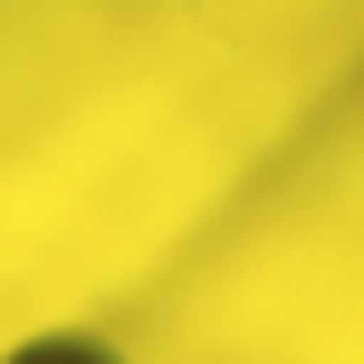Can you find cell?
I'll return each mask as SVG.
<instances>
[{"instance_id":"cell-1","label":"cell","mask_w":364,"mask_h":364,"mask_svg":"<svg viewBox=\"0 0 364 364\" xmlns=\"http://www.w3.org/2000/svg\"><path fill=\"white\" fill-rule=\"evenodd\" d=\"M0 364H125V355L106 336H29V346H10Z\"/></svg>"}]
</instances>
